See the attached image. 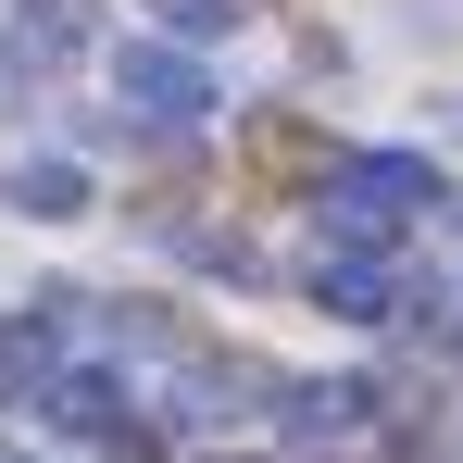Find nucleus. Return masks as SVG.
I'll return each mask as SVG.
<instances>
[{
	"label": "nucleus",
	"mask_w": 463,
	"mask_h": 463,
	"mask_svg": "<svg viewBox=\"0 0 463 463\" xmlns=\"http://www.w3.org/2000/svg\"><path fill=\"white\" fill-rule=\"evenodd\" d=\"M63 51H88V0H25V13H13V38H0V100H25Z\"/></svg>",
	"instance_id": "39448f33"
},
{
	"label": "nucleus",
	"mask_w": 463,
	"mask_h": 463,
	"mask_svg": "<svg viewBox=\"0 0 463 463\" xmlns=\"http://www.w3.org/2000/svg\"><path fill=\"white\" fill-rule=\"evenodd\" d=\"M439 126H451V138H463V88H451V100H439Z\"/></svg>",
	"instance_id": "9d476101"
},
{
	"label": "nucleus",
	"mask_w": 463,
	"mask_h": 463,
	"mask_svg": "<svg viewBox=\"0 0 463 463\" xmlns=\"http://www.w3.org/2000/svg\"><path fill=\"white\" fill-rule=\"evenodd\" d=\"M113 88H126L151 126H201V113H213V76H201L175 38H126V51H113Z\"/></svg>",
	"instance_id": "f03ea898"
},
{
	"label": "nucleus",
	"mask_w": 463,
	"mask_h": 463,
	"mask_svg": "<svg viewBox=\"0 0 463 463\" xmlns=\"http://www.w3.org/2000/svg\"><path fill=\"white\" fill-rule=\"evenodd\" d=\"M0 463H25V451H13V439H0Z\"/></svg>",
	"instance_id": "9b49d317"
},
{
	"label": "nucleus",
	"mask_w": 463,
	"mask_h": 463,
	"mask_svg": "<svg viewBox=\"0 0 463 463\" xmlns=\"http://www.w3.org/2000/svg\"><path fill=\"white\" fill-rule=\"evenodd\" d=\"M13 213L63 226V213H88V175H76V163H13Z\"/></svg>",
	"instance_id": "0eeeda50"
},
{
	"label": "nucleus",
	"mask_w": 463,
	"mask_h": 463,
	"mask_svg": "<svg viewBox=\"0 0 463 463\" xmlns=\"http://www.w3.org/2000/svg\"><path fill=\"white\" fill-rule=\"evenodd\" d=\"M163 25H175V38H213V25H238V13H250V0H151Z\"/></svg>",
	"instance_id": "1a4fd4ad"
},
{
	"label": "nucleus",
	"mask_w": 463,
	"mask_h": 463,
	"mask_svg": "<svg viewBox=\"0 0 463 463\" xmlns=\"http://www.w3.org/2000/svg\"><path fill=\"white\" fill-rule=\"evenodd\" d=\"M376 376H288L276 388V439H364L376 426Z\"/></svg>",
	"instance_id": "20e7f679"
},
{
	"label": "nucleus",
	"mask_w": 463,
	"mask_h": 463,
	"mask_svg": "<svg viewBox=\"0 0 463 463\" xmlns=\"http://www.w3.org/2000/svg\"><path fill=\"white\" fill-rule=\"evenodd\" d=\"M38 413H51V426H76V439H113L126 463H138V451L163 439L151 413H126V388H113V376H88V364H76V376H51V388H38Z\"/></svg>",
	"instance_id": "7ed1b4c3"
},
{
	"label": "nucleus",
	"mask_w": 463,
	"mask_h": 463,
	"mask_svg": "<svg viewBox=\"0 0 463 463\" xmlns=\"http://www.w3.org/2000/svg\"><path fill=\"white\" fill-rule=\"evenodd\" d=\"M439 201H451L439 163H413V151H351V163H326V188H313V213H326V238L351 263H388V238L413 213H439Z\"/></svg>",
	"instance_id": "f257e3e1"
},
{
	"label": "nucleus",
	"mask_w": 463,
	"mask_h": 463,
	"mask_svg": "<svg viewBox=\"0 0 463 463\" xmlns=\"http://www.w3.org/2000/svg\"><path fill=\"white\" fill-rule=\"evenodd\" d=\"M0 388H13V401L51 388V313H13V326H0Z\"/></svg>",
	"instance_id": "6e6552de"
},
{
	"label": "nucleus",
	"mask_w": 463,
	"mask_h": 463,
	"mask_svg": "<svg viewBox=\"0 0 463 463\" xmlns=\"http://www.w3.org/2000/svg\"><path fill=\"white\" fill-rule=\"evenodd\" d=\"M313 301L338 313V326H388V313H426L413 288H401V276H388V263H351V250H326V263H313Z\"/></svg>",
	"instance_id": "423d86ee"
}]
</instances>
